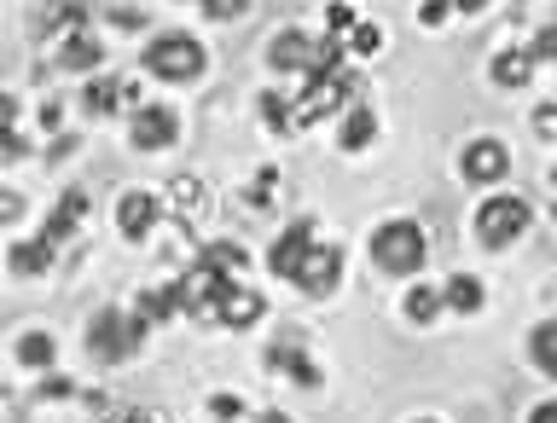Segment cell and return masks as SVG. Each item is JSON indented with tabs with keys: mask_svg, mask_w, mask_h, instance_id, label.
Listing matches in <instances>:
<instances>
[{
	"mask_svg": "<svg viewBox=\"0 0 557 423\" xmlns=\"http://www.w3.org/2000/svg\"><path fill=\"white\" fill-rule=\"evenodd\" d=\"M424 256H430V238H424V226H418V221H383L372 233V261L383 273H395V278L418 273V268H424Z\"/></svg>",
	"mask_w": 557,
	"mask_h": 423,
	"instance_id": "6da1fadb",
	"label": "cell"
},
{
	"mask_svg": "<svg viewBox=\"0 0 557 423\" xmlns=\"http://www.w3.org/2000/svg\"><path fill=\"white\" fill-rule=\"evenodd\" d=\"M209 70V52L198 35H151L146 47V76L157 82H198Z\"/></svg>",
	"mask_w": 557,
	"mask_h": 423,
	"instance_id": "7a4b0ae2",
	"label": "cell"
},
{
	"mask_svg": "<svg viewBox=\"0 0 557 423\" xmlns=\"http://www.w3.org/2000/svg\"><path fill=\"white\" fill-rule=\"evenodd\" d=\"M139 343H146V325L122 308H99L94 325H87V354L104 365H122L128 354H139Z\"/></svg>",
	"mask_w": 557,
	"mask_h": 423,
	"instance_id": "3957f363",
	"label": "cell"
},
{
	"mask_svg": "<svg viewBox=\"0 0 557 423\" xmlns=\"http://www.w3.org/2000/svg\"><path fill=\"white\" fill-rule=\"evenodd\" d=\"M534 209L517 198V191H494L482 209H476V238L487 244V250H511V244L529 233Z\"/></svg>",
	"mask_w": 557,
	"mask_h": 423,
	"instance_id": "277c9868",
	"label": "cell"
},
{
	"mask_svg": "<svg viewBox=\"0 0 557 423\" xmlns=\"http://www.w3.org/2000/svg\"><path fill=\"white\" fill-rule=\"evenodd\" d=\"M348 87H355L348 70H302V99L290 104V128H308V122H320L325 111H337L348 99Z\"/></svg>",
	"mask_w": 557,
	"mask_h": 423,
	"instance_id": "5b68a950",
	"label": "cell"
},
{
	"mask_svg": "<svg viewBox=\"0 0 557 423\" xmlns=\"http://www.w3.org/2000/svg\"><path fill=\"white\" fill-rule=\"evenodd\" d=\"M313 244H320V226H313L308 215H302V221H290L285 233L268 244V268H273L278 278H290V285H296V273H302V261H308Z\"/></svg>",
	"mask_w": 557,
	"mask_h": 423,
	"instance_id": "8992f818",
	"label": "cell"
},
{
	"mask_svg": "<svg viewBox=\"0 0 557 423\" xmlns=\"http://www.w3.org/2000/svg\"><path fill=\"white\" fill-rule=\"evenodd\" d=\"M128 139H134V151H169L174 139H181V116H174L169 104H139Z\"/></svg>",
	"mask_w": 557,
	"mask_h": 423,
	"instance_id": "52a82bcc",
	"label": "cell"
},
{
	"mask_svg": "<svg viewBox=\"0 0 557 423\" xmlns=\"http://www.w3.org/2000/svg\"><path fill=\"white\" fill-rule=\"evenodd\" d=\"M459 174L476 186H499L505 174H511V151H505L499 139H470L465 157H459Z\"/></svg>",
	"mask_w": 557,
	"mask_h": 423,
	"instance_id": "ba28073f",
	"label": "cell"
},
{
	"mask_svg": "<svg viewBox=\"0 0 557 423\" xmlns=\"http://www.w3.org/2000/svg\"><path fill=\"white\" fill-rule=\"evenodd\" d=\"M157 221H163L157 191H122V198H116V233L128 238V244H146Z\"/></svg>",
	"mask_w": 557,
	"mask_h": 423,
	"instance_id": "9c48e42d",
	"label": "cell"
},
{
	"mask_svg": "<svg viewBox=\"0 0 557 423\" xmlns=\"http://www.w3.org/2000/svg\"><path fill=\"white\" fill-rule=\"evenodd\" d=\"M337 285H343V250H331V244L320 250V244H313L308 261H302V273H296V290H308L313 302H320V296H331Z\"/></svg>",
	"mask_w": 557,
	"mask_h": 423,
	"instance_id": "30bf717a",
	"label": "cell"
},
{
	"mask_svg": "<svg viewBox=\"0 0 557 423\" xmlns=\"http://www.w3.org/2000/svg\"><path fill=\"white\" fill-rule=\"evenodd\" d=\"M261 313H268V302H261L256 290H244V285H226V290H221V302H215V320H221V325H233V331L261 325Z\"/></svg>",
	"mask_w": 557,
	"mask_h": 423,
	"instance_id": "8fae6325",
	"label": "cell"
},
{
	"mask_svg": "<svg viewBox=\"0 0 557 423\" xmlns=\"http://www.w3.org/2000/svg\"><path fill=\"white\" fill-rule=\"evenodd\" d=\"M268 64L278 70V76H302V70L313 64V41L302 29H278L273 47H268Z\"/></svg>",
	"mask_w": 557,
	"mask_h": 423,
	"instance_id": "7c38bea8",
	"label": "cell"
},
{
	"mask_svg": "<svg viewBox=\"0 0 557 423\" xmlns=\"http://www.w3.org/2000/svg\"><path fill=\"white\" fill-rule=\"evenodd\" d=\"M82 215H87V191H82V186H70L64 198L52 203V215H47V226H41V238H47V244H64V238L82 226Z\"/></svg>",
	"mask_w": 557,
	"mask_h": 423,
	"instance_id": "4fadbf2b",
	"label": "cell"
},
{
	"mask_svg": "<svg viewBox=\"0 0 557 423\" xmlns=\"http://www.w3.org/2000/svg\"><path fill=\"white\" fill-rule=\"evenodd\" d=\"M435 296H442V308H453V313H482V302H487V285H482L476 273H453V278H447V285L435 290Z\"/></svg>",
	"mask_w": 557,
	"mask_h": 423,
	"instance_id": "5bb4252c",
	"label": "cell"
},
{
	"mask_svg": "<svg viewBox=\"0 0 557 423\" xmlns=\"http://www.w3.org/2000/svg\"><path fill=\"white\" fill-rule=\"evenodd\" d=\"M268 372H285L290 383H302V389H313V383H320V365H313L302 348H290V343H273V348H268Z\"/></svg>",
	"mask_w": 557,
	"mask_h": 423,
	"instance_id": "9a60e30c",
	"label": "cell"
},
{
	"mask_svg": "<svg viewBox=\"0 0 557 423\" xmlns=\"http://www.w3.org/2000/svg\"><path fill=\"white\" fill-rule=\"evenodd\" d=\"M59 64L64 70H99L104 64V47L94 41V29H70L64 47H59Z\"/></svg>",
	"mask_w": 557,
	"mask_h": 423,
	"instance_id": "2e32d148",
	"label": "cell"
},
{
	"mask_svg": "<svg viewBox=\"0 0 557 423\" xmlns=\"http://www.w3.org/2000/svg\"><path fill=\"white\" fill-rule=\"evenodd\" d=\"M174 313H181V302H174V285H157V290H139V302H134V320L139 325H169Z\"/></svg>",
	"mask_w": 557,
	"mask_h": 423,
	"instance_id": "e0dca14e",
	"label": "cell"
},
{
	"mask_svg": "<svg viewBox=\"0 0 557 423\" xmlns=\"http://www.w3.org/2000/svg\"><path fill=\"white\" fill-rule=\"evenodd\" d=\"M377 139V116H372V104H355V111L343 116V128H337V146L343 151H366Z\"/></svg>",
	"mask_w": 557,
	"mask_h": 423,
	"instance_id": "ac0fdd59",
	"label": "cell"
},
{
	"mask_svg": "<svg viewBox=\"0 0 557 423\" xmlns=\"http://www.w3.org/2000/svg\"><path fill=\"white\" fill-rule=\"evenodd\" d=\"M52 256H59V244H47V238H29V244H12V273L17 278H35V273H47L52 268Z\"/></svg>",
	"mask_w": 557,
	"mask_h": 423,
	"instance_id": "d6986e66",
	"label": "cell"
},
{
	"mask_svg": "<svg viewBox=\"0 0 557 423\" xmlns=\"http://www.w3.org/2000/svg\"><path fill=\"white\" fill-rule=\"evenodd\" d=\"M529 70H534L529 47H505V52H494V64H487V76H494L499 87H522V82H529Z\"/></svg>",
	"mask_w": 557,
	"mask_h": 423,
	"instance_id": "ffe728a7",
	"label": "cell"
},
{
	"mask_svg": "<svg viewBox=\"0 0 557 423\" xmlns=\"http://www.w3.org/2000/svg\"><path fill=\"white\" fill-rule=\"evenodd\" d=\"M17 365H29V372H52V360H59V343L47 337V331H29V337H17Z\"/></svg>",
	"mask_w": 557,
	"mask_h": 423,
	"instance_id": "44dd1931",
	"label": "cell"
},
{
	"mask_svg": "<svg viewBox=\"0 0 557 423\" xmlns=\"http://www.w3.org/2000/svg\"><path fill=\"white\" fill-rule=\"evenodd\" d=\"M529 360H534L546 377H557V320H540V325L529 331Z\"/></svg>",
	"mask_w": 557,
	"mask_h": 423,
	"instance_id": "7402d4cb",
	"label": "cell"
},
{
	"mask_svg": "<svg viewBox=\"0 0 557 423\" xmlns=\"http://www.w3.org/2000/svg\"><path fill=\"white\" fill-rule=\"evenodd\" d=\"M82 104H87V116H111L116 104H122V82L116 76H94L82 87Z\"/></svg>",
	"mask_w": 557,
	"mask_h": 423,
	"instance_id": "603a6c76",
	"label": "cell"
},
{
	"mask_svg": "<svg viewBox=\"0 0 557 423\" xmlns=\"http://www.w3.org/2000/svg\"><path fill=\"white\" fill-rule=\"evenodd\" d=\"M400 308H407L412 325H430L435 313H442V296H435L430 285H418V290H407V302H400Z\"/></svg>",
	"mask_w": 557,
	"mask_h": 423,
	"instance_id": "cb8c5ba5",
	"label": "cell"
},
{
	"mask_svg": "<svg viewBox=\"0 0 557 423\" xmlns=\"http://www.w3.org/2000/svg\"><path fill=\"white\" fill-rule=\"evenodd\" d=\"M198 261H209V268H215V273H226V278H233V273H238V268H244V261H250V256H244V244H209V250H203Z\"/></svg>",
	"mask_w": 557,
	"mask_h": 423,
	"instance_id": "d4e9b609",
	"label": "cell"
},
{
	"mask_svg": "<svg viewBox=\"0 0 557 423\" xmlns=\"http://www.w3.org/2000/svg\"><path fill=\"white\" fill-rule=\"evenodd\" d=\"M348 47H355V52H383V29L377 24H355V29H348Z\"/></svg>",
	"mask_w": 557,
	"mask_h": 423,
	"instance_id": "484cf974",
	"label": "cell"
},
{
	"mask_svg": "<svg viewBox=\"0 0 557 423\" xmlns=\"http://www.w3.org/2000/svg\"><path fill=\"white\" fill-rule=\"evenodd\" d=\"M203 12L215 17V24H233V17L250 12V0H203Z\"/></svg>",
	"mask_w": 557,
	"mask_h": 423,
	"instance_id": "4316f807",
	"label": "cell"
},
{
	"mask_svg": "<svg viewBox=\"0 0 557 423\" xmlns=\"http://www.w3.org/2000/svg\"><path fill=\"white\" fill-rule=\"evenodd\" d=\"M261 116H268V128H290V104L278 94H261Z\"/></svg>",
	"mask_w": 557,
	"mask_h": 423,
	"instance_id": "83f0119b",
	"label": "cell"
},
{
	"mask_svg": "<svg viewBox=\"0 0 557 423\" xmlns=\"http://www.w3.org/2000/svg\"><path fill=\"white\" fill-rule=\"evenodd\" d=\"M325 24H331L325 35H337V41H343V35H348V29H355V12H348V7H343V0H331V7H325Z\"/></svg>",
	"mask_w": 557,
	"mask_h": 423,
	"instance_id": "f1b7e54d",
	"label": "cell"
},
{
	"mask_svg": "<svg viewBox=\"0 0 557 423\" xmlns=\"http://www.w3.org/2000/svg\"><path fill=\"white\" fill-rule=\"evenodd\" d=\"M529 59H534V64H552V59H557V29H540V35H534V41H529Z\"/></svg>",
	"mask_w": 557,
	"mask_h": 423,
	"instance_id": "f546056e",
	"label": "cell"
},
{
	"mask_svg": "<svg viewBox=\"0 0 557 423\" xmlns=\"http://www.w3.org/2000/svg\"><path fill=\"white\" fill-rule=\"evenodd\" d=\"M209 412H215L221 423H238L244 418V400L238 395H209Z\"/></svg>",
	"mask_w": 557,
	"mask_h": 423,
	"instance_id": "4dcf8cb0",
	"label": "cell"
},
{
	"mask_svg": "<svg viewBox=\"0 0 557 423\" xmlns=\"http://www.w3.org/2000/svg\"><path fill=\"white\" fill-rule=\"evenodd\" d=\"M70 395H76V383H70V377H59V372L41 377V400H70Z\"/></svg>",
	"mask_w": 557,
	"mask_h": 423,
	"instance_id": "1f68e13d",
	"label": "cell"
},
{
	"mask_svg": "<svg viewBox=\"0 0 557 423\" xmlns=\"http://www.w3.org/2000/svg\"><path fill=\"white\" fill-rule=\"evenodd\" d=\"M24 151H29V146H24V134H17V128H7V134H0V163H17Z\"/></svg>",
	"mask_w": 557,
	"mask_h": 423,
	"instance_id": "d6a6232c",
	"label": "cell"
},
{
	"mask_svg": "<svg viewBox=\"0 0 557 423\" xmlns=\"http://www.w3.org/2000/svg\"><path fill=\"white\" fill-rule=\"evenodd\" d=\"M24 215V198H17V191H0V221H17Z\"/></svg>",
	"mask_w": 557,
	"mask_h": 423,
	"instance_id": "836d02e7",
	"label": "cell"
},
{
	"mask_svg": "<svg viewBox=\"0 0 557 423\" xmlns=\"http://www.w3.org/2000/svg\"><path fill=\"white\" fill-rule=\"evenodd\" d=\"M7 128H17V99L0 94V134H7Z\"/></svg>",
	"mask_w": 557,
	"mask_h": 423,
	"instance_id": "e575fe53",
	"label": "cell"
},
{
	"mask_svg": "<svg viewBox=\"0 0 557 423\" xmlns=\"http://www.w3.org/2000/svg\"><path fill=\"white\" fill-rule=\"evenodd\" d=\"M111 24H116V29H146V17L128 12V7H116V12H111Z\"/></svg>",
	"mask_w": 557,
	"mask_h": 423,
	"instance_id": "d590c367",
	"label": "cell"
},
{
	"mask_svg": "<svg viewBox=\"0 0 557 423\" xmlns=\"http://www.w3.org/2000/svg\"><path fill=\"white\" fill-rule=\"evenodd\" d=\"M418 17H424V24H442V17H447V0H424V7H418Z\"/></svg>",
	"mask_w": 557,
	"mask_h": 423,
	"instance_id": "8d00e7d4",
	"label": "cell"
},
{
	"mask_svg": "<svg viewBox=\"0 0 557 423\" xmlns=\"http://www.w3.org/2000/svg\"><path fill=\"white\" fill-rule=\"evenodd\" d=\"M534 128H540V134L557 128V104H540V111H534Z\"/></svg>",
	"mask_w": 557,
	"mask_h": 423,
	"instance_id": "74e56055",
	"label": "cell"
},
{
	"mask_svg": "<svg viewBox=\"0 0 557 423\" xmlns=\"http://www.w3.org/2000/svg\"><path fill=\"white\" fill-rule=\"evenodd\" d=\"M447 12H465V17H476V12H487V0H447Z\"/></svg>",
	"mask_w": 557,
	"mask_h": 423,
	"instance_id": "f35d334b",
	"label": "cell"
},
{
	"mask_svg": "<svg viewBox=\"0 0 557 423\" xmlns=\"http://www.w3.org/2000/svg\"><path fill=\"white\" fill-rule=\"evenodd\" d=\"M529 423H557V400H540V407L529 412Z\"/></svg>",
	"mask_w": 557,
	"mask_h": 423,
	"instance_id": "ab89813d",
	"label": "cell"
},
{
	"mask_svg": "<svg viewBox=\"0 0 557 423\" xmlns=\"http://www.w3.org/2000/svg\"><path fill=\"white\" fill-rule=\"evenodd\" d=\"M41 128H47V134L59 128V99H47V104H41Z\"/></svg>",
	"mask_w": 557,
	"mask_h": 423,
	"instance_id": "60d3db41",
	"label": "cell"
},
{
	"mask_svg": "<svg viewBox=\"0 0 557 423\" xmlns=\"http://www.w3.org/2000/svg\"><path fill=\"white\" fill-rule=\"evenodd\" d=\"M261 423H290V418H278V412H268V418H261Z\"/></svg>",
	"mask_w": 557,
	"mask_h": 423,
	"instance_id": "b9f144b4",
	"label": "cell"
},
{
	"mask_svg": "<svg viewBox=\"0 0 557 423\" xmlns=\"http://www.w3.org/2000/svg\"><path fill=\"white\" fill-rule=\"evenodd\" d=\"M552 191H557V169H552Z\"/></svg>",
	"mask_w": 557,
	"mask_h": 423,
	"instance_id": "7bdbcfd3",
	"label": "cell"
},
{
	"mask_svg": "<svg viewBox=\"0 0 557 423\" xmlns=\"http://www.w3.org/2000/svg\"><path fill=\"white\" fill-rule=\"evenodd\" d=\"M418 423H435V418H418Z\"/></svg>",
	"mask_w": 557,
	"mask_h": 423,
	"instance_id": "ee69618b",
	"label": "cell"
},
{
	"mask_svg": "<svg viewBox=\"0 0 557 423\" xmlns=\"http://www.w3.org/2000/svg\"><path fill=\"white\" fill-rule=\"evenodd\" d=\"M552 215H557V209H552Z\"/></svg>",
	"mask_w": 557,
	"mask_h": 423,
	"instance_id": "f6af8a7d",
	"label": "cell"
}]
</instances>
